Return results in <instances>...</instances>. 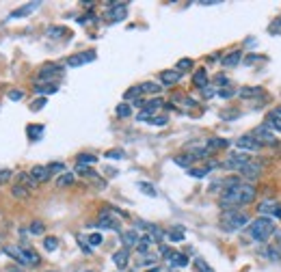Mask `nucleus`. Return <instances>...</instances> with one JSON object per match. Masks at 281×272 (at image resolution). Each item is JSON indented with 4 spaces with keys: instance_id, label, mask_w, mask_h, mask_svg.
<instances>
[{
    "instance_id": "obj_1",
    "label": "nucleus",
    "mask_w": 281,
    "mask_h": 272,
    "mask_svg": "<svg viewBox=\"0 0 281 272\" xmlns=\"http://www.w3.org/2000/svg\"><path fill=\"white\" fill-rule=\"evenodd\" d=\"M255 199V186L253 184H236L232 186L229 190H225L223 194H221V205H223L225 210L229 208H240V205H249L253 203Z\"/></svg>"
},
{
    "instance_id": "obj_2",
    "label": "nucleus",
    "mask_w": 281,
    "mask_h": 272,
    "mask_svg": "<svg viewBox=\"0 0 281 272\" xmlns=\"http://www.w3.org/2000/svg\"><path fill=\"white\" fill-rule=\"evenodd\" d=\"M247 233H249V238L253 242H266L270 235L275 233V220L266 218V216H264V218H255L253 223L249 225Z\"/></svg>"
},
{
    "instance_id": "obj_3",
    "label": "nucleus",
    "mask_w": 281,
    "mask_h": 272,
    "mask_svg": "<svg viewBox=\"0 0 281 272\" xmlns=\"http://www.w3.org/2000/svg\"><path fill=\"white\" fill-rule=\"evenodd\" d=\"M4 253H7L11 259H16L20 266H39L41 264V257L37 255V251L33 249H22V246H7L4 249Z\"/></svg>"
},
{
    "instance_id": "obj_4",
    "label": "nucleus",
    "mask_w": 281,
    "mask_h": 272,
    "mask_svg": "<svg viewBox=\"0 0 281 272\" xmlns=\"http://www.w3.org/2000/svg\"><path fill=\"white\" fill-rule=\"evenodd\" d=\"M247 223H249V216L244 214V212H238V210L225 212V214L221 216V227H223L225 231H238Z\"/></svg>"
},
{
    "instance_id": "obj_5",
    "label": "nucleus",
    "mask_w": 281,
    "mask_h": 272,
    "mask_svg": "<svg viewBox=\"0 0 281 272\" xmlns=\"http://www.w3.org/2000/svg\"><path fill=\"white\" fill-rule=\"evenodd\" d=\"M63 76V65L59 63H46L37 74V82L35 84H57V78Z\"/></svg>"
},
{
    "instance_id": "obj_6",
    "label": "nucleus",
    "mask_w": 281,
    "mask_h": 272,
    "mask_svg": "<svg viewBox=\"0 0 281 272\" xmlns=\"http://www.w3.org/2000/svg\"><path fill=\"white\" fill-rule=\"evenodd\" d=\"M249 162H251L249 154H244V151H232V154L225 158L223 166H225V169H229V171H242Z\"/></svg>"
},
{
    "instance_id": "obj_7",
    "label": "nucleus",
    "mask_w": 281,
    "mask_h": 272,
    "mask_svg": "<svg viewBox=\"0 0 281 272\" xmlns=\"http://www.w3.org/2000/svg\"><path fill=\"white\" fill-rule=\"evenodd\" d=\"M251 136H253L255 140H258L260 145H275V147H279V143H277V138H275V134H273V130L268 128L266 123H262V125H258V128L251 132Z\"/></svg>"
},
{
    "instance_id": "obj_8",
    "label": "nucleus",
    "mask_w": 281,
    "mask_h": 272,
    "mask_svg": "<svg viewBox=\"0 0 281 272\" xmlns=\"http://www.w3.org/2000/svg\"><path fill=\"white\" fill-rule=\"evenodd\" d=\"M104 18H106L108 22H121V19L128 18V4H125V2L108 4V9L104 11Z\"/></svg>"
},
{
    "instance_id": "obj_9",
    "label": "nucleus",
    "mask_w": 281,
    "mask_h": 272,
    "mask_svg": "<svg viewBox=\"0 0 281 272\" xmlns=\"http://www.w3.org/2000/svg\"><path fill=\"white\" fill-rule=\"evenodd\" d=\"M95 227L98 229H110V231H121V220L115 214H108V212H102L100 218L95 220Z\"/></svg>"
},
{
    "instance_id": "obj_10",
    "label": "nucleus",
    "mask_w": 281,
    "mask_h": 272,
    "mask_svg": "<svg viewBox=\"0 0 281 272\" xmlns=\"http://www.w3.org/2000/svg\"><path fill=\"white\" fill-rule=\"evenodd\" d=\"M98 58L95 50H84V52H78L74 57L67 58V67H80V65H87V63H93Z\"/></svg>"
},
{
    "instance_id": "obj_11",
    "label": "nucleus",
    "mask_w": 281,
    "mask_h": 272,
    "mask_svg": "<svg viewBox=\"0 0 281 272\" xmlns=\"http://www.w3.org/2000/svg\"><path fill=\"white\" fill-rule=\"evenodd\" d=\"M164 106V102L160 97H154V99H149V102H145L143 104V113L139 115V121H147L149 117H154V113H156V110H160Z\"/></svg>"
},
{
    "instance_id": "obj_12",
    "label": "nucleus",
    "mask_w": 281,
    "mask_h": 272,
    "mask_svg": "<svg viewBox=\"0 0 281 272\" xmlns=\"http://www.w3.org/2000/svg\"><path fill=\"white\" fill-rule=\"evenodd\" d=\"M236 147L242 149V151H260V149H262V145H260L251 134H244V136H240V138L236 140Z\"/></svg>"
},
{
    "instance_id": "obj_13",
    "label": "nucleus",
    "mask_w": 281,
    "mask_h": 272,
    "mask_svg": "<svg viewBox=\"0 0 281 272\" xmlns=\"http://www.w3.org/2000/svg\"><path fill=\"white\" fill-rule=\"evenodd\" d=\"M260 214H270V216H277L281 218V203H277L275 199H268V201H262V203L258 205Z\"/></svg>"
},
{
    "instance_id": "obj_14",
    "label": "nucleus",
    "mask_w": 281,
    "mask_h": 272,
    "mask_svg": "<svg viewBox=\"0 0 281 272\" xmlns=\"http://www.w3.org/2000/svg\"><path fill=\"white\" fill-rule=\"evenodd\" d=\"M180 80H182V74L175 72V69H164L162 74H160V87H173V84H178Z\"/></svg>"
},
{
    "instance_id": "obj_15",
    "label": "nucleus",
    "mask_w": 281,
    "mask_h": 272,
    "mask_svg": "<svg viewBox=\"0 0 281 272\" xmlns=\"http://www.w3.org/2000/svg\"><path fill=\"white\" fill-rule=\"evenodd\" d=\"M31 177H33L35 184H39V181H48L52 177V173H50V169L46 164H35L31 169Z\"/></svg>"
},
{
    "instance_id": "obj_16",
    "label": "nucleus",
    "mask_w": 281,
    "mask_h": 272,
    "mask_svg": "<svg viewBox=\"0 0 281 272\" xmlns=\"http://www.w3.org/2000/svg\"><path fill=\"white\" fill-rule=\"evenodd\" d=\"M139 240H140V233L137 229H128V231H121V242H123V246L125 249H137V244H139Z\"/></svg>"
},
{
    "instance_id": "obj_17",
    "label": "nucleus",
    "mask_w": 281,
    "mask_h": 272,
    "mask_svg": "<svg viewBox=\"0 0 281 272\" xmlns=\"http://www.w3.org/2000/svg\"><path fill=\"white\" fill-rule=\"evenodd\" d=\"M167 261H169L171 268H186V266H188V255L178 253V251H171L169 257H167Z\"/></svg>"
},
{
    "instance_id": "obj_18",
    "label": "nucleus",
    "mask_w": 281,
    "mask_h": 272,
    "mask_svg": "<svg viewBox=\"0 0 281 272\" xmlns=\"http://www.w3.org/2000/svg\"><path fill=\"white\" fill-rule=\"evenodd\" d=\"M240 173H242L244 177H249V179H258L260 173H262V164H260V162H253V160H251V162L244 166Z\"/></svg>"
},
{
    "instance_id": "obj_19",
    "label": "nucleus",
    "mask_w": 281,
    "mask_h": 272,
    "mask_svg": "<svg viewBox=\"0 0 281 272\" xmlns=\"http://www.w3.org/2000/svg\"><path fill=\"white\" fill-rule=\"evenodd\" d=\"M39 7V2H28V4H24V7H20V9H16V11H13L11 15H9V18L11 19H18V18H26V15H31L35 9Z\"/></svg>"
},
{
    "instance_id": "obj_20",
    "label": "nucleus",
    "mask_w": 281,
    "mask_h": 272,
    "mask_svg": "<svg viewBox=\"0 0 281 272\" xmlns=\"http://www.w3.org/2000/svg\"><path fill=\"white\" fill-rule=\"evenodd\" d=\"M113 261L117 268H128V261H130V251L128 249H121L113 255Z\"/></svg>"
},
{
    "instance_id": "obj_21",
    "label": "nucleus",
    "mask_w": 281,
    "mask_h": 272,
    "mask_svg": "<svg viewBox=\"0 0 281 272\" xmlns=\"http://www.w3.org/2000/svg\"><path fill=\"white\" fill-rule=\"evenodd\" d=\"M219 162H210L208 166H197V169H188V175L190 177H205L212 169H217Z\"/></svg>"
},
{
    "instance_id": "obj_22",
    "label": "nucleus",
    "mask_w": 281,
    "mask_h": 272,
    "mask_svg": "<svg viewBox=\"0 0 281 272\" xmlns=\"http://www.w3.org/2000/svg\"><path fill=\"white\" fill-rule=\"evenodd\" d=\"M240 58H242V52H240V50H234V52L225 54V57H223V60H221V63H223L225 67H236V65L240 63Z\"/></svg>"
},
{
    "instance_id": "obj_23",
    "label": "nucleus",
    "mask_w": 281,
    "mask_h": 272,
    "mask_svg": "<svg viewBox=\"0 0 281 272\" xmlns=\"http://www.w3.org/2000/svg\"><path fill=\"white\" fill-rule=\"evenodd\" d=\"M193 84L197 89H205L208 87V74H205V69L201 67V69H197V72H195V76H193Z\"/></svg>"
},
{
    "instance_id": "obj_24",
    "label": "nucleus",
    "mask_w": 281,
    "mask_h": 272,
    "mask_svg": "<svg viewBox=\"0 0 281 272\" xmlns=\"http://www.w3.org/2000/svg\"><path fill=\"white\" fill-rule=\"evenodd\" d=\"M266 125L273 128V130H277V132H281V115L277 113V110L268 113V117H266Z\"/></svg>"
},
{
    "instance_id": "obj_25",
    "label": "nucleus",
    "mask_w": 281,
    "mask_h": 272,
    "mask_svg": "<svg viewBox=\"0 0 281 272\" xmlns=\"http://www.w3.org/2000/svg\"><path fill=\"white\" fill-rule=\"evenodd\" d=\"M139 89H140V95H145V93H160L162 91V87H160L158 82H140L139 84Z\"/></svg>"
},
{
    "instance_id": "obj_26",
    "label": "nucleus",
    "mask_w": 281,
    "mask_h": 272,
    "mask_svg": "<svg viewBox=\"0 0 281 272\" xmlns=\"http://www.w3.org/2000/svg\"><path fill=\"white\" fill-rule=\"evenodd\" d=\"M59 84H35V93L41 97V95H50V93H57Z\"/></svg>"
},
{
    "instance_id": "obj_27",
    "label": "nucleus",
    "mask_w": 281,
    "mask_h": 272,
    "mask_svg": "<svg viewBox=\"0 0 281 272\" xmlns=\"http://www.w3.org/2000/svg\"><path fill=\"white\" fill-rule=\"evenodd\" d=\"M26 134H28V138L31 140H39L43 136V125H37V123H31L26 128Z\"/></svg>"
},
{
    "instance_id": "obj_28",
    "label": "nucleus",
    "mask_w": 281,
    "mask_h": 272,
    "mask_svg": "<svg viewBox=\"0 0 281 272\" xmlns=\"http://www.w3.org/2000/svg\"><path fill=\"white\" fill-rule=\"evenodd\" d=\"M152 238L149 235H143V238L139 240V244H137V251H139V255H149V246H152Z\"/></svg>"
},
{
    "instance_id": "obj_29",
    "label": "nucleus",
    "mask_w": 281,
    "mask_h": 272,
    "mask_svg": "<svg viewBox=\"0 0 281 272\" xmlns=\"http://www.w3.org/2000/svg\"><path fill=\"white\" fill-rule=\"evenodd\" d=\"M115 115H117L119 119H125V117H130V115H132V106H130L128 102H121V104H117V108H115Z\"/></svg>"
},
{
    "instance_id": "obj_30",
    "label": "nucleus",
    "mask_w": 281,
    "mask_h": 272,
    "mask_svg": "<svg viewBox=\"0 0 281 272\" xmlns=\"http://www.w3.org/2000/svg\"><path fill=\"white\" fill-rule=\"evenodd\" d=\"M76 162H78L80 166H91V164L98 162V155H93V154H78Z\"/></svg>"
},
{
    "instance_id": "obj_31",
    "label": "nucleus",
    "mask_w": 281,
    "mask_h": 272,
    "mask_svg": "<svg viewBox=\"0 0 281 272\" xmlns=\"http://www.w3.org/2000/svg\"><path fill=\"white\" fill-rule=\"evenodd\" d=\"M258 93H262V89H253V87H242L238 91V95L242 99H253V97H258Z\"/></svg>"
},
{
    "instance_id": "obj_32",
    "label": "nucleus",
    "mask_w": 281,
    "mask_h": 272,
    "mask_svg": "<svg viewBox=\"0 0 281 272\" xmlns=\"http://www.w3.org/2000/svg\"><path fill=\"white\" fill-rule=\"evenodd\" d=\"M67 35H69V30L65 28V26H50V28H48V37H52V39L67 37Z\"/></svg>"
},
{
    "instance_id": "obj_33",
    "label": "nucleus",
    "mask_w": 281,
    "mask_h": 272,
    "mask_svg": "<svg viewBox=\"0 0 281 272\" xmlns=\"http://www.w3.org/2000/svg\"><path fill=\"white\" fill-rule=\"evenodd\" d=\"M225 147H229V140H225V138H210V140H208V149H210V151H214V149H225Z\"/></svg>"
},
{
    "instance_id": "obj_34",
    "label": "nucleus",
    "mask_w": 281,
    "mask_h": 272,
    "mask_svg": "<svg viewBox=\"0 0 281 272\" xmlns=\"http://www.w3.org/2000/svg\"><path fill=\"white\" fill-rule=\"evenodd\" d=\"M13 196H18V199H28V194H31V190L26 188V186H22V184H16L13 186Z\"/></svg>"
},
{
    "instance_id": "obj_35",
    "label": "nucleus",
    "mask_w": 281,
    "mask_h": 272,
    "mask_svg": "<svg viewBox=\"0 0 281 272\" xmlns=\"http://www.w3.org/2000/svg\"><path fill=\"white\" fill-rule=\"evenodd\" d=\"M188 69H193V58H180L178 65H175V72H188Z\"/></svg>"
},
{
    "instance_id": "obj_36",
    "label": "nucleus",
    "mask_w": 281,
    "mask_h": 272,
    "mask_svg": "<svg viewBox=\"0 0 281 272\" xmlns=\"http://www.w3.org/2000/svg\"><path fill=\"white\" fill-rule=\"evenodd\" d=\"M173 162L178 164V166H184V169H186V166H188V164H193L195 160H193V155H190V154H184V155H175Z\"/></svg>"
},
{
    "instance_id": "obj_37",
    "label": "nucleus",
    "mask_w": 281,
    "mask_h": 272,
    "mask_svg": "<svg viewBox=\"0 0 281 272\" xmlns=\"http://www.w3.org/2000/svg\"><path fill=\"white\" fill-rule=\"evenodd\" d=\"M43 229H46V227H43L41 220H33L31 227H28V233H31V235H41Z\"/></svg>"
},
{
    "instance_id": "obj_38",
    "label": "nucleus",
    "mask_w": 281,
    "mask_h": 272,
    "mask_svg": "<svg viewBox=\"0 0 281 272\" xmlns=\"http://www.w3.org/2000/svg\"><path fill=\"white\" fill-rule=\"evenodd\" d=\"M139 190H140V193H145L147 196H156L158 194L156 188H154L152 184H147V181H139Z\"/></svg>"
},
{
    "instance_id": "obj_39",
    "label": "nucleus",
    "mask_w": 281,
    "mask_h": 272,
    "mask_svg": "<svg viewBox=\"0 0 281 272\" xmlns=\"http://www.w3.org/2000/svg\"><path fill=\"white\" fill-rule=\"evenodd\" d=\"M76 173L78 175H84V177H98V173H95V171L91 169V166H76Z\"/></svg>"
},
{
    "instance_id": "obj_40",
    "label": "nucleus",
    "mask_w": 281,
    "mask_h": 272,
    "mask_svg": "<svg viewBox=\"0 0 281 272\" xmlns=\"http://www.w3.org/2000/svg\"><path fill=\"white\" fill-rule=\"evenodd\" d=\"M43 249H46V251H57V249H59V240L52 238V235L43 238Z\"/></svg>"
},
{
    "instance_id": "obj_41",
    "label": "nucleus",
    "mask_w": 281,
    "mask_h": 272,
    "mask_svg": "<svg viewBox=\"0 0 281 272\" xmlns=\"http://www.w3.org/2000/svg\"><path fill=\"white\" fill-rule=\"evenodd\" d=\"M195 270H197V272H214V270L201 259V257H195Z\"/></svg>"
},
{
    "instance_id": "obj_42",
    "label": "nucleus",
    "mask_w": 281,
    "mask_h": 272,
    "mask_svg": "<svg viewBox=\"0 0 281 272\" xmlns=\"http://www.w3.org/2000/svg\"><path fill=\"white\" fill-rule=\"evenodd\" d=\"M214 87H221V89H227V87H229V80H227V76H223V74L214 76Z\"/></svg>"
},
{
    "instance_id": "obj_43",
    "label": "nucleus",
    "mask_w": 281,
    "mask_h": 272,
    "mask_svg": "<svg viewBox=\"0 0 281 272\" xmlns=\"http://www.w3.org/2000/svg\"><path fill=\"white\" fill-rule=\"evenodd\" d=\"M57 184L59 186H72L74 184V173H63L61 177L57 179Z\"/></svg>"
},
{
    "instance_id": "obj_44",
    "label": "nucleus",
    "mask_w": 281,
    "mask_h": 272,
    "mask_svg": "<svg viewBox=\"0 0 281 272\" xmlns=\"http://www.w3.org/2000/svg\"><path fill=\"white\" fill-rule=\"evenodd\" d=\"M89 246H91V249H93V246H100V244H102V242H104V238H102V233H89Z\"/></svg>"
},
{
    "instance_id": "obj_45",
    "label": "nucleus",
    "mask_w": 281,
    "mask_h": 272,
    "mask_svg": "<svg viewBox=\"0 0 281 272\" xmlns=\"http://www.w3.org/2000/svg\"><path fill=\"white\" fill-rule=\"evenodd\" d=\"M76 240H78V244H80V249H82V253H84V255H91V253H93V249H91V246H89V242L84 240L82 235H78Z\"/></svg>"
},
{
    "instance_id": "obj_46",
    "label": "nucleus",
    "mask_w": 281,
    "mask_h": 272,
    "mask_svg": "<svg viewBox=\"0 0 281 272\" xmlns=\"http://www.w3.org/2000/svg\"><path fill=\"white\" fill-rule=\"evenodd\" d=\"M158 261V257H154V255H143V259L139 261V268H143V266H154Z\"/></svg>"
},
{
    "instance_id": "obj_47",
    "label": "nucleus",
    "mask_w": 281,
    "mask_h": 272,
    "mask_svg": "<svg viewBox=\"0 0 281 272\" xmlns=\"http://www.w3.org/2000/svg\"><path fill=\"white\" fill-rule=\"evenodd\" d=\"M18 179H20V184L22 186H35V181L31 177V173H20L18 175Z\"/></svg>"
},
{
    "instance_id": "obj_48",
    "label": "nucleus",
    "mask_w": 281,
    "mask_h": 272,
    "mask_svg": "<svg viewBox=\"0 0 281 272\" xmlns=\"http://www.w3.org/2000/svg\"><path fill=\"white\" fill-rule=\"evenodd\" d=\"M169 240H173V242H182L184 240V231L182 229H173V231H169Z\"/></svg>"
},
{
    "instance_id": "obj_49",
    "label": "nucleus",
    "mask_w": 281,
    "mask_h": 272,
    "mask_svg": "<svg viewBox=\"0 0 281 272\" xmlns=\"http://www.w3.org/2000/svg\"><path fill=\"white\" fill-rule=\"evenodd\" d=\"M167 117L164 115H158V117H149L147 119V123H152V125H167Z\"/></svg>"
},
{
    "instance_id": "obj_50",
    "label": "nucleus",
    "mask_w": 281,
    "mask_h": 272,
    "mask_svg": "<svg viewBox=\"0 0 281 272\" xmlns=\"http://www.w3.org/2000/svg\"><path fill=\"white\" fill-rule=\"evenodd\" d=\"M48 169H50V173H63L65 171V164L63 162H52V164H48Z\"/></svg>"
},
{
    "instance_id": "obj_51",
    "label": "nucleus",
    "mask_w": 281,
    "mask_h": 272,
    "mask_svg": "<svg viewBox=\"0 0 281 272\" xmlns=\"http://www.w3.org/2000/svg\"><path fill=\"white\" fill-rule=\"evenodd\" d=\"M46 104H48L46 97H37V99H35V102L31 104V110H39V108H43Z\"/></svg>"
},
{
    "instance_id": "obj_52",
    "label": "nucleus",
    "mask_w": 281,
    "mask_h": 272,
    "mask_svg": "<svg viewBox=\"0 0 281 272\" xmlns=\"http://www.w3.org/2000/svg\"><path fill=\"white\" fill-rule=\"evenodd\" d=\"M106 158H108V160H121V158H123V151H119V149L106 151Z\"/></svg>"
},
{
    "instance_id": "obj_53",
    "label": "nucleus",
    "mask_w": 281,
    "mask_h": 272,
    "mask_svg": "<svg viewBox=\"0 0 281 272\" xmlns=\"http://www.w3.org/2000/svg\"><path fill=\"white\" fill-rule=\"evenodd\" d=\"M11 179V171L9 169H0V184H4V181Z\"/></svg>"
},
{
    "instance_id": "obj_54",
    "label": "nucleus",
    "mask_w": 281,
    "mask_h": 272,
    "mask_svg": "<svg viewBox=\"0 0 281 272\" xmlns=\"http://www.w3.org/2000/svg\"><path fill=\"white\" fill-rule=\"evenodd\" d=\"M217 95H219V97H223V99H229L234 95V91L232 89H221V91H217Z\"/></svg>"
},
{
    "instance_id": "obj_55",
    "label": "nucleus",
    "mask_w": 281,
    "mask_h": 272,
    "mask_svg": "<svg viewBox=\"0 0 281 272\" xmlns=\"http://www.w3.org/2000/svg\"><path fill=\"white\" fill-rule=\"evenodd\" d=\"M270 33H275V35H281V18H277L273 22V26H270Z\"/></svg>"
},
{
    "instance_id": "obj_56",
    "label": "nucleus",
    "mask_w": 281,
    "mask_h": 272,
    "mask_svg": "<svg viewBox=\"0 0 281 272\" xmlns=\"http://www.w3.org/2000/svg\"><path fill=\"white\" fill-rule=\"evenodd\" d=\"M22 97H24L22 91H11V93H9V99H11V102H20Z\"/></svg>"
},
{
    "instance_id": "obj_57",
    "label": "nucleus",
    "mask_w": 281,
    "mask_h": 272,
    "mask_svg": "<svg viewBox=\"0 0 281 272\" xmlns=\"http://www.w3.org/2000/svg\"><path fill=\"white\" fill-rule=\"evenodd\" d=\"M214 95H217V91H214V89H210V87H205V89H203V97H205V99L214 97Z\"/></svg>"
},
{
    "instance_id": "obj_58",
    "label": "nucleus",
    "mask_w": 281,
    "mask_h": 272,
    "mask_svg": "<svg viewBox=\"0 0 281 272\" xmlns=\"http://www.w3.org/2000/svg\"><path fill=\"white\" fill-rule=\"evenodd\" d=\"M275 242H277V249L281 251V231H275Z\"/></svg>"
},
{
    "instance_id": "obj_59",
    "label": "nucleus",
    "mask_w": 281,
    "mask_h": 272,
    "mask_svg": "<svg viewBox=\"0 0 281 272\" xmlns=\"http://www.w3.org/2000/svg\"><path fill=\"white\" fill-rule=\"evenodd\" d=\"M78 272H95V270H78Z\"/></svg>"
},
{
    "instance_id": "obj_60",
    "label": "nucleus",
    "mask_w": 281,
    "mask_h": 272,
    "mask_svg": "<svg viewBox=\"0 0 281 272\" xmlns=\"http://www.w3.org/2000/svg\"><path fill=\"white\" fill-rule=\"evenodd\" d=\"M277 113H279V115H281V106H279V108H277Z\"/></svg>"
},
{
    "instance_id": "obj_61",
    "label": "nucleus",
    "mask_w": 281,
    "mask_h": 272,
    "mask_svg": "<svg viewBox=\"0 0 281 272\" xmlns=\"http://www.w3.org/2000/svg\"><path fill=\"white\" fill-rule=\"evenodd\" d=\"M46 272H59V270H46Z\"/></svg>"
}]
</instances>
